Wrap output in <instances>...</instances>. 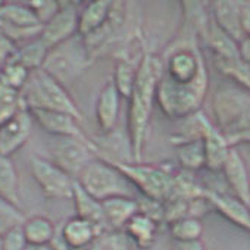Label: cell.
Wrapping results in <instances>:
<instances>
[{"label": "cell", "mask_w": 250, "mask_h": 250, "mask_svg": "<svg viewBox=\"0 0 250 250\" xmlns=\"http://www.w3.org/2000/svg\"><path fill=\"white\" fill-rule=\"evenodd\" d=\"M174 147L178 164L184 171L193 172L206 167L205 146L199 134L191 137H180V140L174 142Z\"/></svg>", "instance_id": "cell-22"}, {"label": "cell", "mask_w": 250, "mask_h": 250, "mask_svg": "<svg viewBox=\"0 0 250 250\" xmlns=\"http://www.w3.org/2000/svg\"><path fill=\"white\" fill-rule=\"evenodd\" d=\"M21 97L27 110H56L72 115L78 121L83 119V113L68 88L43 69L30 74L27 84L21 90Z\"/></svg>", "instance_id": "cell-2"}, {"label": "cell", "mask_w": 250, "mask_h": 250, "mask_svg": "<svg viewBox=\"0 0 250 250\" xmlns=\"http://www.w3.org/2000/svg\"><path fill=\"white\" fill-rule=\"evenodd\" d=\"M34 122L50 134L52 137H74L80 140H88L80 127V121L72 115L56 110H30Z\"/></svg>", "instance_id": "cell-12"}, {"label": "cell", "mask_w": 250, "mask_h": 250, "mask_svg": "<svg viewBox=\"0 0 250 250\" xmlns=\"http://www.w3.org/2000/svg\"><path fill=\"white\" fill-rule=\"evenodd\" d=\"M212 17V15H210ZM205 43L215 55V61H235L238 59V43L222 31L213 20H210Z\"/></svg>", "instance_id": "cell-23"}, {"label": "cell", "mask_w": 250, "mask_h": 250, "mask_svg": "<svg viewBox=\"0 0 250 250\" xmlns=\"http://www.w3.org/2000/svg\"><path fill=\"white\" fill-rule=\"evenodd\" d=\"M34 119L30 110L22 109L12 119L0 125V156L12 158L22 149L33 134Z\"/></svg>", "instance_id": "cell-11"}, {"label": "cell", "mask_w": 250, "mask_h": 250, "mask_svg": "<svg viewBox=\"0 0 250 250\" xmlns=\"http://www.w3.org/2000/svg\"><path fill=\"white\" fill-rule=\"evenodd\" d=\"M216 68L229 80H232L243 90L250 93V65L235 59V61H215Z\"/></svg>", "instance_id": "cell-30"}, {"label": "cell", "mask_w": 250, "mask_h": 250, "mask_svg": "<svg viewBox=\"0 0 250 250\" xmlns=\"http://www.w3.org/2000/svg\"><path fill=\"white\" fill-rule=\"evenodd\" d=\"M2 246H3V250H25L28 243L24 235L22 225L5 232L2 235Z\"/></svg>", "instance_id": "cell-35"}, {"label": "cell", "mask_w": 250, "mask_h": 250, "mask_svg": "<svg viewBox=\"0 0 250 250\" xmlns=\"http://www.w3.org/2000/svg\"><path fill=\"white\" fill-rule=\"evenodd\" d=\"M169 232L175 243L200 240L203 235V222L199 218L186 216L169 224Z\"/></svg>", "instance_id": "cell-28"}, {"label": "cell", "mask_w": 250, "mask_h": 250, "mask_svg": "<svg viewBox=\"0 0 250 250\" xmlns=\"http://www.w3.org/2000/svg\"><path fill=\"white\" fill-rule=\"evenodd\" d=\"M18 44L14 43L3 33H0V71H2L15 56Z\"/></svg>", "instance_id": "cell-36"}, {"label": "cell", "mask_w": 250, "mask_h": 250, "mask_svg": "<svg viewBox=\"0 0 250 250\" xmlns=\"http://www.w3.org/2000/svg\"><path fill=\"white\" fill-rule=\"evenodd\" d=\"M247 37H249V39H250V34H249V36H247Z\"/></svg>", "instance_id": "cell-43"}, {"label": "cell", "mask_w": 250, "mask_h": 250, "mask_svg": "<svg viewBox=\"0 0 250 250\" xmlns=\"http://www.w3.org/2000/svg\"><path fill=\"white\" fill-rule=\"evenodd\" d=\"M25 250H53L52 246H27Z\"/></svg>", "instance_id": "cell-40"}, {"label": "cell", "mask_w": 250, "mask_h": 250, "mask_svg": "<svg viewBox=\"0 0 250 250\" xmlns=\"http://www.w3.org/2000/svg\"><path fill=\"white\" fill-rule=\"evenodd\" d=\"M177 250H206L205 243L200 240H193V241H184V243H175Z\"/></svg>", "instance_id": "cell-39"}, {"label": "cell", "mask_w": 250, "mask_h": 250, "mask_svg": "<svg viewBox=\"0 0 250 250\" xmlns=\"http://www.w3.org/2000/svg\"><path fill=\"white\" fill-rule=\"evenodd\" d=\"M30 74H31V71L14 58L2 71H0V81L18 91H21L24 88V85L27 84Z\"/></svg>", "instance_id": "cell-33"}, {"label": "cell", "mask_w": 250, "mask_h": 250, "mask_svg": "<svg viewBox=\"0 0 250 250\" xmlns=\"http://www.w3.org/2000/svg\"><path fill=\"white\" fill-rule=\"evenodd\" d=\"M24 107L21 91L0 81V125L12 119Z\"/></svg>", "instance_id": "cell-29"}, {"label": "cell", "mask_w": 250, "mask_h": 250, "mask_svg": "<svg viewBox=\"0 0 250 250\" xmlns=\"http://www.w3.org/2000/svg\"><path fill=\"white\" fill-rule=\"evenodd\" d=\"M28 6L36 14L39 22L42 25H44L47 21H50L58 14L61 3L59 2H50V0H33V2H28Z\"/></svg>", "instance_id": "cell-34"}, {"label": "cell", "mask_w": 250, "mask_h": 250, "mask_svg": "<svg viewBox=\"0 0 250 250\" xmlns=\"http://www.w3.org/2000/svg\"><path fill=\"white\" fill-rule=\"evenodd\" d=\"M247 208H249V212H250V200H249V203H247Z\"/></svg>", "instance_id": "cell-42"}, {"label": "cell", "mask_w": 250, "mask_h": 250, "mask_svg": "<svg viewBox=\"0 0 250 250\" xmlns=\"http://www.w3.org/2000/svg\"><path fill=\"white\" fill-rule=\"evenodd\" d=\"M227 139L229 142V145L234 147L238 143H247L250 145V128L238 131V133H232V134H227Z\"/></svg>", "instance_id": "cell-37"}, {"label": "cell", "mask_w": 250, "mask_h": 250, "mask_svg": "<svg viewBox=\"0 0 250 250\" xmlns=\"http://www.w3.org/2000/svg\"><path fill=\"white\" fill-rule=\"evenodd\" d=\"M238 59L250 65V39L246 37L238 43Z\"/></svg>", "instance_id": "cell-38"}, {"label": "cell", "mask_w": 250, "mask_h": 250, "mask_svg": "<svg viewBox=\"0 0 250 250\" xmlns=\"http://www.w3.org/2000/svg\"><path fill=\"white\" fill-rule=\"evenodd\" d=\"M87 250H131L130 238L124 231L107 229L99 234Z\"/></svg>", "instance_id": "cell-31"}, {"label": "cell", "mask_w": 250, "mask_h": 250, "mask_svg": "<svg viewBox=\"0 0 250 250\" xmlns=\"http://www.w3.org/2000/svg\"><path fill=\"white\" fill-rule=\"evenodd\" d=\"M58 14L42 25L40 40L50 50L78 34V5L75 2H59Z\"/></svg>", "instance_id": "cell-10"}, {"label": "cell", "mask_w": 250, "mask_h": 250, "mask_svg": "<svg viewBox=\"0 0 250 250\" xmlns=\"http://www.w3.org/2000/svg\"><path fill=\"white\" fill-rule=\"evenodd\" d=\"M113 9V2L96 0L87 3L78 14V36L85 39L99 31L109 20Z\"/></svg>", "instance_id": "cell-20"}, {"label": "cell", "mask_w": 250, "mask_h": 250, "mask_svg": "<svg viewBox=\"0 0 250 250\" xmlns=\"http://www.w3.org/2000/svg\"><path fill=\"white\" fill-rule=\"evenodd\" d=\"M139 65H140V62H134L127 58H122V59L116 61L112 81L122 97L130 99L134 84H136V80H137Z\"/></svg>", "instance_id": "cell-26"}, {"label": "cell", "mask_w": 250, "mask_h": 250, "mask_svg": "<svg viewBox=\"0 0 250 250\" xmlns=\"http://www.w3.org/2000/svg\"><path fill=\"white\" fill-rule=\"evenodd\" d=\"M212 20L237 43L246 39L241 22V2H213L209 5Z\"/></svg>", "instance_id": "cell-17"}, {"label": "cell", "mask_w": 250, "mask_h": 250, "mask_svg": "<svg viewBox=\"0 0 250 250\" xmlns=\"http://www.w3.org/2000/svg\"><path fill=\"white\" fill-rule=\"evenodd\" d=\"M172 250H177V249H175V247H174V249H172Z\"/></svg>", "instance_id": "cell-44"}, {"label": "cell", "mask_w": 250, "mask_h": 250, "mask_svg": "<svg viewBox=\"0 0 250 250\" xmlns=\"http://www.w3.org/2000/svg\"><path fill=\"white\" fill-rule=\"evenodd\" d=\"M56 225L52 219L43 215H34L25 218L22 231L28 246H49L56 234Z\"/></svg>", "instance_id": "cell-24"}, {"label": "cell", "mask_w": 250, "mask_h": 250, "mask_svg": "<svg viewBox=\"0 0 250 250\" xmlns=\"http://www.w3.org/2000/svg\"><path fill=\"white\" fill-rule=\"evenodd\" d=\"M47 53H49V49L44 46L40 37H37L22 44H18V49L14 58L33 72V71L42 69Z\"/></svg>", "instance_id": "cell-27"}, {"label": "cell", "mask_w": 250, "mask_h": 250, "mask_svg": "<svg viewBox=\"0 0 250 250\" xmlns=\"http://www.w3.org/2000/svg\"><path fill=\"white\" fill-rule=\"evenodd\" d=\"M0 196L21 208L20 177L11 158L0 156Z\"/></svg>", "instance_id": "cell-25"}, {"label": "cell", "mask_w": 250, "mask_h": 250, "mask_svg": "<svg viewBox=\"0 0 250 250\" xmlns=\"http://www.w3.org/2000/svg\"><path fill=\"white\" fill-rule=\"evenodd\" d=\"M25 218L27 216L24 215L21 208L0 196V235H3L12 228L21 227Z\"/></svg>", "instance_id": "cell-32"}, {"label": "cell", "mask_w": 250, "mask_h": 250, "mask_svg": "<svg viewBox=\"0 0 250 250\" xmlns=\"http://www.w3.org/2000/svg\"><path fill=\"white\" fill-rule=\"evenodd\" d=\"M0 250H3V246H2V235H0Z\"/></svg>", "instance_id": "cell-41"}, {"label": "cell", "mask_w": 250, "mask_h": 250, "mask_svg": "<svg viewBox=\"0 0 250 250\" xmlns=\"http://www.w3.org/2000/svg\"><path fill=\"white\" fill-rule=\"evenodd\" d=\"M121 99L122 96L116 90L113 81H107L100 90L96 100V121L102 133H112L118 124L121 112Z\"/></svg>", "instance_id": "cell-15"}, {"label": "cell", "mask_w": 250, "mask_h": 250, "mask_svg": "<svg viewBox=\"0 0 250 250\" xmlns=\"http://www.w3.org/2000/svg\"><path fill=\"white\" fill-rule=\"evenodd\" d=\"M194 125L205 146L206 169L212 172L222 171V167L231 150V145L222 130H219L215 122H212L202 110L194 115Z\"/></svg>", "instance_id": "cell-9"}, {"label": "cell", "mask_w": 250, "mask_h": 250, "mask_svg": "<svg viewBox=\"0 0 250 250\" xmlns=\"http://www.w3.org/2000/svg\"><path fill=\"white\" fill-rule=\"evenodd\" d=\"M30 172L47 199L63 200L72 197L75 180L55 165L50 159L33 156L30 159Z\"/></svg>", "instance_id": "cell-7"}, {"label": "cell", "mask_w": 250, "mask_h": 250, "mask_svg": "<svg viewBox=\"0 0 250 250\" xmlns=\"http://www.w3.org/2000/svg\"><path fill=\"white\" fill-rule=\"evenodd\" d=\"M90 61L91 58L84 39L77 34L62 44L50 49L42 69L63 87H68L83 74V71L90 65Z\"/></svg>", "instance_id": "cell-5"}, {"label": "cell", "mask_w": 250, "mask_h": 250, "mask_svg": "<svg viewBox=\"0 0 250 250\" xmlns=\"http://www.w3.org/2000/svg\"><path fill=\"white\" fill-rule=\"evenodd\" d=\"M205 199L209 202L210 208L219 212L225 219L250 234V212L246 203L238 200L235 196L208 188L205 191Z\"/></svg>", "instance_id": "cell-13"}, {"label": "cell", "mask_w": 250, "mask_h": 250, "mask_svg": "<svg viewBox=\"0 0 250 250\" xmlns=\"http://www.w3.org/2000/svg\"><path fill=\"white\" fill-rule=\"evenodd\" d=\"M75 181L99 202L112 197H136V188L125 175L106 159L96 156L91 159Z\"/></svg>", "instance_id": "cell-4"}, {"label": "cell", "mask_w": 250, "mask_h": 250, "mask_svg": "<svg viewBox=\"0 0 250 250\" xmlns=\"http://www.w3.org/2000/svg\"><path fill=\"white\" fill-rule=\"evenodd\" d=\"M221 172L232 190V196L247 205L250 200V174L246 161L235 147H231Z\"/></svg>", "instance_id": "cell-14"}, {"label": "cell", "mask_w": 250, "mask_h": 250, "mask_svg": "<svg viewBox=\"0 0 250 250\" xmlns=\"http://www.w3.org/2000/svg\"><path fill=\"white\" fill-rule=\"evenodd\" d=\"M106 225L109 229L124 231L130 219L140 212V203L136 197H112L102 202Z\"/></svg>", "instance_id": "cell-18"}, {"label": "cell", "mask_w": 250, "mask_h": 250, "mask_svg": "<svg viewBox=\"0 0 250 250\" xmlns=\"http://www.w3.org/2000/svg\"><path fill=\"white\" fill-rule=\"evenodd\" d=\"M99 156L116 167L149 202L164 205L169 200L175 184V174L171 168L143 162H124L102 155Z\"/></svg>", "instance_id": "cell-3"}, {"label": "cell", "mask_w": 250, "mask_h": 250, "mask_svg": "<svg viewBox=\"0 0 250 250\" xmlns=\"http://www.w3.org/2000/svg\"><path fill=\"white\" fill-rule=\"evenodd\" d=\"M68 250H87L102 231L91 222L72 216L58 229Z\"/></svg>", "instance_id": "cell-16"}, {"label": "cell", "mask_w": 250, "mask_h": 250, "mask_svg": "<svg viewBox=\"0 0 250 250\" xmlns=\"http://www.w3.org/2000/svg\"><path fill=\"white\" fill-rule=\"evenodd\" d=\"M212 107L215 125L224 133H228L250 107V93L241 87H222L215 93Z\"/></svg>", "instance_id": "cell-8"}, {"label": "cell", "mask_w": 250, "mask_h": 250, "mask_svg": "<svg viewBox=\"0 0 250 250\" xmlns=\"http://www.w3.org/2000/svg\"><path fill=\"white\" fill-rule=\"evenodd\" d=\"M49 153L50 161L75 180L84 167L99 156V149L91 140L53 137L49 143Z\"/></svg>", "instance_id": "cell-6"}, {"label": "cell", "mask_w": 250, "mask_h": 250, "mask_svg": "<svg viewBox=\"0 0 250 250\" xmlns=\"http://www.w3.org/2000/svg\"><path fill=\"white\" fill-rule=\"evenodd\" d=\"M72 202H74V208H75V216L85 219L88 222H91L93 225H96L102 232L107 231V225H106V219H104V213H103V208H102V202H99L97 199H94L93 196H90L77 181L74 183V188H72Z\"/></svg>", "instance_id": "cell-21"}, {"label": "cell", "mask_w": 250, "mask_h": 250, "mask_svg": "<svg viewBox=\"0 0 250 250\" xmlns=\"http://www.w3.org/2000/svg\"><path fill=\"white\" fill-rule=\"evenodd\" d=\"M162 59L155 53H145L128 104V137L131 162H143V153L149 140L153 103L158 84L162 77Z\"/></svg>", "instance_id": "cell-1"}, {"label": "cell", "mask_w": 250, "mask_h": 250, "mask_svg": "<svg viewBox=\"0 0 250 250\" xmlns=\"http://www.w3.org/2000/svg\"><path fill=\"white\" fill-rule=\"evenodd\" d=\"M159 224L161 222L156 218L140 210L125 225L124 232L127 234L130 241H133L140 250H149L156 243Z\"/></svg>", "instance_id": "cell-19"}]
</instances>
